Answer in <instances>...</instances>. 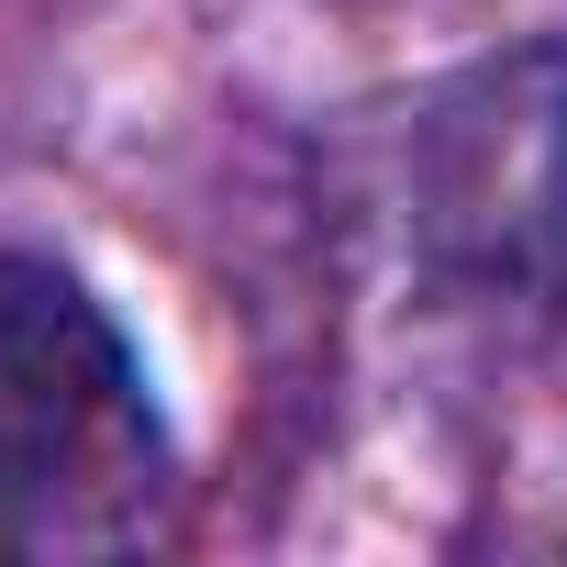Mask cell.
Here are the masks:
<instances>
[{"label": "cell", "mask_w": 567, "mask_h": 567, "mask_svg": "<svg viewBox=\"0 0 567 567\" xmlns=\"http://www.w3.org/2000/svg\"><path fill=\"white\" fill-rule=\"evenodd\" d=\"M178 456L145 357L45 245H0V545L123 556L167 523Z\"/></svg>", "instance_id": "obj_1"}, {"label": "cell", "mask_w": 567, "mask_h": 567, "mask_svg": "<svg viewBox=\"0 0 567 567\" xmlns=\"http://www.w3.org/2000/svg\"><path fill=\"white\" fill-rule=\"evenodd\" d=\"M423 234L467 290L567 334V45H534L445 101Z\"/></svg>", "instance_id": "obj_2"}]
</instances>
